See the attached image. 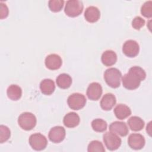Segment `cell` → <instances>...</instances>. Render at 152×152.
Returning a JSON list of instances; mask_svg holds the SVG:
<instances>
[{
	"label": "cell",
	"instance_id": "obj_1",
	"mask_svg": "<svg viewBox=\"0 0 152 152\" xmlns=\"http://www.w3.org/2000/svg\"><path fill=\"white\" fill-rule=\"evenodd\" d=\"M145 77L146 73L142 68L138 66H132L122 78L123 86L128 90H135L140 86L141 82L144 80Z\"/></svg>",
	"mask_w": 152,
	"mask_h": 152
},
{
	"label": "cell",
	"instance_id": "obj_2",
	"mask_svg": "<svg viewBox=\"0 0 152 152\" xmlns=\"http://www.w3.org/2000/svg\"><path fill=\"white\" fill-rule=\"evenodd\" d=\"M121 72L115 68L107 69L104 73V79L106 84L112 88H118L121 84Z\"/></svg>",
	"mask_w": 152,
	"mask_h": 152
},
{
	"label": "cell",
	"instance_id": "obj_3",
	"mask_svg": "<svg viewBox=\"0 0 152 152\" xmlns=\"http://www.w3.org/2000/svg\"><path fill=\"white\" fill-rule=\"evenodd\" d=\"M36 118L30 112H24L18 118L19 126L24 130L30 131L33 129L36 125Z\"/></svg>",
	"mask_w": 152,
	"mask_h": 152
},
{
	"label": "cell",
	"instance_id": "obj_4",
	"mask_svg": "<svg viewBox=\"0 0 152 152\" xmlns=\"http://www.w3.org/2000/svg\"><path fill=\"white\" fill-rule=\"evenodd\" d=\"M83 2L78 0H69L66 2L64 12L70 17H75L80 15L83 11Z\"/></svg>",
	"mask_w": 152,
	"mask_h": 152
},
{
	"label": "cell",
	"instance_id": "obj_5",
	"mask_svg": "<svg viewBox=\"0 0 152 152\" xmlns=\"http://www.w3.org/2000/svg\"><path fill=\"white\" fill-rule=\"evenodd\" d=\"M67 103L71 109L78 110L84 107L86 103V98L81 93H75L68 97Z\"/></svg>",
	"mask_w": 152,
	"mask_h": 152
},
{
	"label": "cell",
	"instance_id": "obj_6",
	"mask_svg": "<svg viewBox=\"0 0 152 152\" xmlns=\"http://www.w3.org/2000/svg\"><path fill=\"white\" fill-rule=\"evenodd\" d=\"M103 140L107 148L110 151L116 150L119 148L122 142L121 139L118 135L110 131L104 134Z\"/></svg>",
	"mask_w": 152,
	"mask_h": 152
},
{
	"label": "cell",
	"instance_id": "obj_7",
	"mask_svg": "<svg viewBox=\"0 0 152 152\" xmlns=\"http://www.w3.org/2000/svg\"><path fill=\"white\" fill-rule=\"evenodd\" d=\"M28 142L31 148L36 151L44 150L48 144L46 138L40 133H35L31 135Z\"/></svg>",
	"mask_w": 152,
	"mask_h": 152
},
{
	"label": "cell",
	"instance_id": "obj_8",
	"mask_svg": "<svg viewBox=\"0 0 152 152\" xmlns=\"http://www.w3.org/2000/svg\"><path fill=\"white\" fill-rule=\"evenodd\" d=\"M140 50L138 43L134 40H126L123 45L122 52L128 57L134 58L138 55Z\"/></svg>",
	"mask_w": 152,
	"mask_h": 152
},
{
	"label": "cell",
	"instance_id": "obj_9",
	"mask_svg": "<svg viewBox=\"0 0 152 152\" xmlns=\"http://www.w3.org/2000/svg\"><path fill=\"white\" fill-rule=\"evenodd\" d=\"M65 135V129L64 127L61 126H56L50 129L48 137L49 140L52 142L59 143L64 140Z\"/></svg>",
	"mask_w": 152,
	"mask_h": 152
},
{
	"label": "cell",
	"instance_id": "obj_10",
	"mask_svg": "<svg viewBox=\"0 0 152 152\" xmlns=\"http://www.w3.org/2000/svg\"><path fill=\"white\" fill-rule=\"evenodd\" d=\"M145 139L140 134H131L128 139V145L134 150H140L145 145Z\"/></svg>",
	"mask_w": 152,
	"mask_h": 152
},
{
	"label": "cell",
	"instance_id": "obj_11",
	"mask_svg": "<svg viewBox=\"0 0 152 152\" xmlns=\"http://www.w3.org/2000/svg\"><path fill=\"white\" fill-rule=\"evenodd\" d=\"M103 90L101 85L96 82L89 84L87 89V96L91 100H97L101 97Z\"/></svg>",
	"mask_w": 152,
	"mask_h": 152
},
{
	"label": "cell",
	"instance_id": "obj_12",
	"mask_svg": "<svg viewBox=\"0 0 152 152\" xmlns=\"http://www.w3.org/2000/svg\"><path fill=\"white\" fill-rule=\"evenodd\" d=\"M45 64L47 68L50 70H56L61 68L62 61V59L57 54H50L46 56Z\"/></svg>",
	"mask_w": 152,
	"mask_h": 152
},
{
	"label": "cell",
	"instance_id": "obj_13",
	"mask_svg": "<svg viewBox=\"0 0 152 152\" xmlns=\"http://www.w3.org/2000/svg\"><path fill=\"white\" fill-rule=\"evenodd\" d=\"M110 132L121 137H125L129 132L128 128L126 124L123 122L115 121L109 125Z\"/></svg>",
	"mask_w": 152,
	"mask_h": 152
},
{
	"label": "cell",
	"instance_id": "obj_14",
	"mask_svg": "<svg viewBox=\"0 0 152 152\" xmlns=\"http://www.w3.org/2000/svg\"><path fill=\"white\" fill-rule=\"evenodd\" d=\"M100 17L99 10L94 6H90L86 8L84 12V18L89 23H95L97 21Z\"/></svg>",
	"mask_w": 152,
	"mask_h": 152
},
{
	"label": "cell",
	"instance_id": "obj_15",
	"mask_svg": "<svg viewBox=\"0 0 152 152\" xmlns=\"http://www.w3.org/2000/svg\"><path fill=\"white\" fill-rule=\"evenodd\" d=\"M116 100L115 96L112 93L105 94L101 101H100V107L104 110H110L116 104Z\"/></svg>",
	"mask_w": 152,
	"mask_h": 152
},
{
	"label": "cell",
	"instance_id": "obj_16",
	"mask_svg": "<svg viewBox=\"0 0 152 152\" xmlns=\"http://www.w3.org/2000/svg\"><path fill=\"white\" fill-rule=\"evenodd\" d=\"M80 121V116L75 112H69L65 115L63 119L64 124L67 128H72L78 125Z\"/></svg>",
	"mask_w": 152,
	"mask_h": 152
},
{
	"label": "cell",
	"instance_id": "obj_17",
	"mask_svg": "<svg viewBox=\"0 0 152 152\" xmlns=\"http://www.w3.org/2000/svg\"><path fill=\"white\" fill-rule=\"evenodd\" d=\"M101 61L103 64L105 66H110L116 63L117 61V55L114 51L107 50L102 53Z\"/></svg>",
	"mask_w": 152,
	"mask_h": 152
},
{
	"label": "cell",
	"instance_id": "obj_18",
	"mask_svg": "<svg viewBox=\"0 0 152 152\" xmlns=\"http://www.w3.org/2000/svg\"><path fill=\"white\" fill-rule=\"evenodd\" d=\"M114 113L118 119L123 120L131 115V110L128 106L124 104H119L115 107Z\"/></svg>",
	"mask_w": 152,
	"mask_h": 152
},
{
	"label": "cell",
	"instance_id": "obj_19",
	"mask_svg": "<svg viewBox=\"0 0 152 152\" xmlns=\"http://www.w3.org/2000/svg\"><path fill=\"white\" fill-rule=\"evenodd\" d=\"M40 89L43 94L45 95H50L55 90V85L52 80L45 79L40 83Z\"/></svg>",
	"mask_w": 152,
	"mask_h": 152
},
{
	"label": "cell",
	"instance_id": "obj_20",
	"mask_svg": "<svg viewBox=\"0 0 152 152\" xmlns=\"http://www.w3.org/2000/svg\"><path fill=\"white\" fill-rule=\"evenodd\" d=\"M8 97L14 101L19 100L22 95V90L21 87L15 84L10 86L7 90Z\"/></svg>",
	"mask_w": 152,
	"mask_h": 152
},
{
	"label": "cell",
	"instance_id": "obj_21",
	"mask_svg": "<svg viewBox=\"0 0 152 152\" xmlns=\"http://www.w3.org/2000/svg\"><path fill=\"white\" fill-rule=\"evenodd\" d=\"M56 83L59 88L62 89H66L71 86L72 78L69 75L63 73L57 77L56 79Z\"/></svg>",
	"mask_w": 152,
	"mask_h": 152
},
{
	"label": "cell",
	"instance_id": "obj_22",
	"mask_svg": "<svg viewBox=\"0 0 152 152\" xmlns=\"http://www.w3.org/2000/svg\"><path fill=\"white\" fill-rule=\"evenodd\" d=\"M128 125L132 131H140L144 128V122L141 118L134 116L128 120Z\"/></svg>",
	"mask_w": 152,
	"mask_h": 152
},
{
	"label": "cell",
	"instance_id": "obj_23",
	"mask_svg": "<svg viewBox=\"0 0 152 152\" xmlns=\"http://www.w3.org/2000/svg\"><path fill=\"white\" fill-rule=\"evenodd\" d=\"M107 126V122L102 119H95L91 122V127L96 132H104L106 130Z\"/></svg>",
	"mask_w": 152,
	"mask_h": 152
},
{
	"label": "cell",
	"instance_id": "obj_24",
	"mask_svg": "<svg viewBox=\"0 0 152 152\" xmlns=\"http://www.w3.org/2000/svg\"><path fill=\"white\" fill-rule=\"evenodd\" d=\"M87 151L88 152H104L105 151V149L100 141L94 140L89 143Z\"/></svg>",
	"mask_w": 152,
	"mask_h": 152
},
{
	"label": "cell",
	"instance_id": "obj_25",
	"mask_svg": "<svg viewBox=\"0 0 152 152\" xmlns=\"http://www.w3.org/2000/svg\"><path fill=\"white\" fill-rule=\"evenodd\" d=\"M64 1L63 0H50L48 2L50 10L54 12H59L63 8Z\"/></svg>",
	"mask_w": 152,
	"mask_h": 152
},
{
	"label": "cell",
	"instance_id": "obj_26",
	"mask_svg": "<svg viewBox=\"0 0 152 152\" xmlns=\"http://www.w3.org/2000/svg\"><path fill=\"white\" fill-rule=\"evenodd\" d=\"M141 14L146 18H151L152 17V1H148L145 2L141 8Z\"/></svg>",
	"mask_w": 152,
	"mask_h": 152
},
{
	"label": "cell",
	"instance_id": "obj_27",
	"mask_svg": "<svg viewBox=\"0 0 152 152\" xmlns=\"http://www.w3.org/2000/svg\"><path fill=\"white\" fill-rule=\"evenodd\" d=\"M11 136V132L8 127L1 125L0 126V142L3 143L8 141Z\"/></svg>",
	"mask_w": 152,
	"mask_h": 152
},
{
	"label": "cell",
	"instance_id": "obj_28",
	"mask_svg": "<svg viewBox=\"0 0 152 152\" xmlns=\"http://www.w3.org/2000/svg\"><path fill=\"white\" fill-rule=\"evenodd\" d=\"M145 24V20L141 17H135L132 21V26L135 30H140Z\"/></svg>",
	"mask_w": 152,
	"mask_h": 152
},
{
	"label": "cell",
	"instance_id": "obj_29",
	"mask_svg": "<svg viewBox=\"0 0 152 152\" xmlns=\"http://www.w3.org/2000/svg\"><path fill=\"white\" fill-rule=\"evenodd\" d=\"M0 5H1V17H1V19H3L7 17V16L8 15L9 10L5 4H4L3 2H1Z\"/></svg>",
	"mask_w": 152,
	"mask_h": 152
},
{
	"label": "cell",
	"instance_id": "obj_30",
	"mask_svg": "<svg viewBox=\"0 0 152 152\" xmlns=\"http://www.w3.org/2000/svg\"><path fill=\"white\" fill-rule=\"evenodd\" d=\"M146 131L147 132V133L150 136L151 135V122H150L147 125Z\"/></svg>",
	"mask_w": 152,
	"mask_h": 152
}]
</instances>
